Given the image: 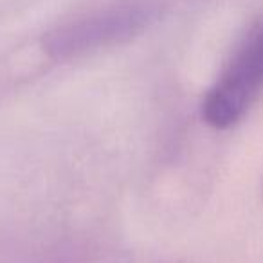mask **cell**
<instances>
[{
	"mask_svg": "<svg viewBox=\"0 0 263 263\" xmlns=\"http://www.w3.org/2000/svg\"><path fill=\"white\" fill-rule=\"evenodd\" d=\"M161 8L162 0H110L63 24L49 42L60 52L94 47L136 33L154 20Z\"/></svg>",
	"mask_w": 263,
	"mask_h": 263,
	"instance_id": "cell-2",
	"label": "cell"
},
{
	"mask_svg": "<svg viewBox=\"0 0 263 263\" xmlns=\"http://www.w3.org/2000/svg\"><path fill=\"white\" fill-rule=\"evenodd\" d=\"M263 94V16L258 18L226 63L202 101V119L216 130L238 124Z\"/></svg>",
	"mask_w": 263,
	"mask_h": 263,
	"instance_id": "cell-1",
	"label": "cell"
}]
</instances>
